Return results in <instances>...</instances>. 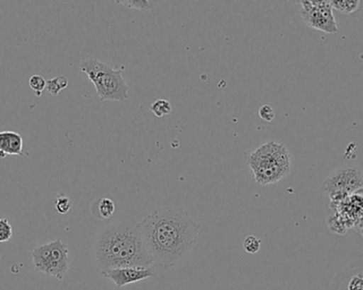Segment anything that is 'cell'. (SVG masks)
Here are the masks:
<instances>
[{
    "mask_svg": "<svg viewBox=\"0 0 363 290\" xmlns=\"http://www.w3.org/2000/svg\"><path fill=\"white\" fill-rule=\"evenodd\" d=\"M123 68H115L110 64L95 59L82 60L80 69L95 85L100 100L125 101L129 98V87L123 77Z\"/></svg>",
    "mask_w": 363,
    "mask_h": 290,
    "instance_id": "obj_4",
    "label": "cell"
},
{
    "mask_svg": "<svg viewBox=\"0 0 363 290\" xmlns=\"http://www.w3.org/2000/svg\"><path fill=\"white\" fill-rule=\"evenodd\" d=\"M172 110H174V108L168 100L159 99L151 104V111L157 117H163L165 115L172 114Z\"/></svg>",
    "mask_w": 363,
    "mask_h": 290,
    "instance_id": "obj_12",
    "label": "cell"
},
{
    "mask_svg": "<svg viewBox=\"0 0 363 290\" xmlns=\"http://www.w3.org/2000/svg\"><path fill=\"white\" fill-rule=\"evenodd\" d=\"M262 242L253 235L247 236L243 240V249L250 255H256L260 250Z\"/></svg>",
    "mask_w": 363,
    "mask_h": 290,
    "instance_id": "obj_15",
    "label": "cell"
},
{
    "mask_svg": "<svg viewBox=\"0 0 363 290\" xmlns=\"http://www.w3.org/2000/svg\"><path fill=\"white\" fill-rule=\"evenodd\" d=\"M29 85L30 87H31L32 91L35 93V95L38 96V97H40L43 91L46 89L47 81L45 80L42 76L34 74V76H32L31 78L29 79Z\"/></svg>",
    "mask_w": 363,
    "mask_h": 290,
    "instance_id": "obj_16",
    "label": "cell"
},
{
    "mask_svg": "<svg viewBox=\"0 0 363 290\" xmlns=\"http://www.w3.org/2000/svg\"><path fill=\"white\" fill-rule=\"evenodd\" d=\"M356 229L358 230V232H359L360 234L363 236V219L362 221H358L357 223L355 225Z\"/></svg>",
    "mask_w": 363,
    "mask_h": 290,
    "instance_id": "obj_21",
    "label": "cell"
},
{
    "mask_svg": "<svg viewBox=\"0 0 363 290\" xmlns=\"http://www.w3.org/2000/svg\"><path fill=\"white\" fill-rule=\"evenodd\" d=\"M55 210H57L60 214H67L70 208H72V200L66 197V196L60 195L59 197L57 198V200H55Z\"/></svg>",
    "mask_w": 363,
    "mask_h": 290,
    "instance_id": "obj_17",
    "label": "cell"
},
{
    "mask_svg": "<svg viewBox=\"0 0 363 290\" xmlns=\"http://www.w3.org/2000/svg\"><path fill=\"white\" fill-rule=\"evenodd\" d=\"M23 140L21 134L14 131H0V159L8 155H23Z\"/></svg>",
    "mask_w": 363,
    "mask_h": 290,
    "instance_id": "obj_9",
    "label": "cell"
},
{
    "mask_svg": "<svg viewBox=\"0 0 363 290\" xmlns=\"http://www.w3.org/2000/svg\"><path fill=\"white\" fill-rule=\"evenodd\" d=\"M247 164L258 184H275L290 174L291 155L283 144L271 140L252 152Z\"/></svg>",
    "mask_w": 363,
    "mask_h": 290,
    "instance_id": "obj_3",
    "label": "cell"
},
{
    "mask_svg": "<svg viewBox=\"0 0 363 290\" xmlns=\"http://www.w3.org/2000/svg\"><path fill=\"white\" fill-rule=\"evenodd\" d=\"M118 4H123L128 9H135V10L146 11L152 8L155 4L153 1H147V0H123V1H117Z\"/></svg>",
    "mask_w": 363,
    "mask_h": 290,
    "instance_id": "obj_14",
    "label": "cell"
},
{
    "mask_svg": "<svg viewBox=\"0 0 363 290\" xmlns=\"http://www.w3.org/2000/svg\"><path fill=\"white\" fill-rule=\"evenodd\" d=\"M330 4L333 9L345 14L356 12L360 6L359 0H340V1H330Z\"/></svg>",
    "mask_w": 363,
    "mask_h": 290,
    "instance_id": "obj_10",
    "label": "cell"
},
{
    "mask_svg": "<svg viewBox=\"0 0 363 290\" xmlns=\"http://www.w3.org/2000/svg\"><path fill=\"white\" fill-rule=\"evenodd\" d=\"M140 233L155 267H176L194 250L201 225L184 208L164 206L140 223Z\"/></svg>",
    "mask_w": 363,
    "mask_h": 290,
    "instance_id": "obj_1",
    "label": "cell"
},
{
    "mask_svg": "<svg viewBox=\"0 0 363 290\" xmlns=\"http://www.w3.org/2000/svg\"><path fill=\"white\" fill-rule=\"evenodd\" d=\"M32 260L36 272L60 281L70 268L69 250L61 240L36 247L32 251Z\"/></svg>",
    "mask_w": 363,
    "mask_h": 290,
    "instance_id": "obj_5",
    "label": "cell"
},
{
    "mask_svg": "<svg viewBox=\"0 0 363 290\" xmlns=\"http://www.w3.org/2000/svg\"><path fill=\"white\" fill-rule=\"evenodd\" d=\"M68 87V79L65 76L55 77L51 80L47 81L46 89L52 96H57L60 91Z\"/></svg>",
    "mask_w": 363,
    "mask_h": 290,
    "instance_id": "obj_11",
    "label": "cell"
},
{
    "mask_svg": "<svg viewBox=\"0 0 363 290\" xmlns=\"http://www.w3.org/2000/svg\"><path fill=\"white\" fill-rule=\"evenodd\" d=\"M363 187L362 170L356 166L347 165L335 170L324 181L322 189L330 195V203L342 201Z\"/></svg>",
    "mask_w": 363,
    "mask_h": 290,
    "instance_id": "obj_6",
    "label": "cell"
},
{
    "mask_svg": "<svg viewBox=\"0 0 363 290\" xmlns=\"http://www.w3.org/2000/svg\"><path fill=\"white\" fill-rule=\"evenodd\" d=\"M258 115H259L262 121L271 123V121H273V119L275 118V111L272 106L264 104V106H262V108H259V111H258Z\"/></svg>",
    "mask_w": 363,
    "mask_h": 290,
    "instance_id": "obj_19",
    "label": "cell"
},
{
    "mask_svg": "<svg viewBox=\"0 0 363 290\" xmlns=\"http://www.w3.org/2000/svg\"><path fill=\"white\" fill-rule=\"evenodd\" d=\"M104 278L112 281L117 289H123L129 284L140 282V281L147 280L155 276L152 268L146 267H123L115 268V269L108 270L102 272Z\"/></svg>",
    "mask_w": 363,
    "mask_h": 290,
    "instance_id": "obj_8",
    "label": "cell"
},
{
    "mask_svg": "<svg viewBox=\"0 0 363 290\" xmlns=\"http://www.w3.org/2000/svg\"><path fill=\"white\" fill-rule=\"evenodd\" d=\"M349 290H363V278L356 276L352 278L349 283Z\"/></svg>",
    "mask_w": 363,
    "mask_h": 290,
    "instance_id": "obj_20",
    "label": "cell"
},
{
    "mask_svg": "<svg viewBox=\"0 0 363 290\" xmlns=\"http://www.w3.org/2000/svg\"><path fill=\"white\" fill-rule=\"evenodd\" d=\"M13 229L6 219H0V242H6L12 238Z\"/></svg>",
    "mask_w": 363,
    "mask_h": 290,
    "instance_id": "obj_18",
    "label": "cell"
},
{
    "mask_svg": "<svg viewBox=\"0 0 363 290\" xmlns=\"http://www.w3.org/2000/svg\"><path fill=\"white\" fill-rule=\"evenodd\" d=\"M95 257L101 274L115 268L155 267L143 240L140 223L134 219L101 228L96 235Z\"/></svg>",
    "mask_w": 363,
    "mask_h": 290,
    "instance_id": "obj_2",
    "label": "cell"
},
{
    "mask_svg": "<svg viewBox=\"0 0 363 290\" xmlns=\"http://www.w3.org/2000/svg\"><path fill=\"white\" fill-rule=\"evenodd\" d=\"M98 212H99L101 218H110L115 212L114 201L108 199V198H104V199L100 200L99 206H98Z\"/></svg>",
    "mask_w": 363,
    "mask_h": 290,
    "instance_id": "obj_13",
    "label": "cell"
},
{
    "mask_svg": "<svg viewBox=\"0 0 363 290\" xmlns=\"http://www.w3.org/2000/svg\"><path fill=\"white\" fill-rule=\"evenodd\" d=\"M298 4H301V16L308 27L330 34H336L339 31L330 1L306 0L298 1Z\"/></svg>",
    "mask_w": 363,
    "mask_h": 290,
    "instance_id": "obj_7",
    "label": "cell"
}]
</instances>
